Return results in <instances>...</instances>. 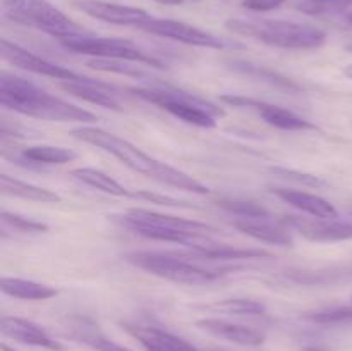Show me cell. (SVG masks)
<instances>
[{
  "label": "cell",
  "mask_w": 352,
  "mask_h": 351,
  "mask_svg": "<svg viewBox=\"0 0 352 351\" xmlns=\"http://www.w3.org/2000/svg\"><path fill=\"white\" fill-rule=\"evenodd\" d=\"M134 96L148 103L167 110L177 119L196 127L212 129L217 126V119L226 116V110L198 95L174 88L168 85H150L133 86L127 88Z\"/></svg>",
  "instance_id": "5b68a950"
},
{
  "label": "cell",
  "mask_w": 352,
  "mask_h": 351,
  "mask_svg": "<svg viewBox=\"0 0 352 351\" xmlns=\"http://www.w3.org/2000/svg\"><path fill=\"white\" fill-rule=\"evenodd\" d=\"M0 105L12 112L55 123H95L98 117L82 107L69 103L38 88L30 79L10 72L0 74Z\"/></svg>",
  "instance_id": "7a4b0ae2"
},
{
  "label": "cell",
  "mask_w": 352,
  "mask_h": 351,
  "mask_svg": "<svg viewBox=\"0 0 352 351\" xmlns=\"http://www.w3.org/2000/svg\"><path fill=\"white\" fill-rule=\"evenodd\" d=\"M71 176L76 179V181L82 182V184L89 186L93 189H98V191L105 193V195L110 196H129L133 198V191L127 189L126 186L120 184L117 179H113L112 176L107 174L102 169L95 167H78L72 169Z\"/></svg>",
  "instance_id": "7402d4cb"
},
{
  "label": "cell",
  "mask_w": 352,
  "mask_h": 351,
  "mask_svg": "<svg viewBox=\"0 0 352 351\" xmlns=\"http://www.w3.org/2000/svg\"><path fill=\"white\" fill-rule=\"evenodd\" d=\"M0 219H2L3 227H10V229L23 234H45L50 231V227L47 224L40 222V220L28 219V217L19 215V213L7 212V210L0 213Z\"/></svg>",
  "instance_id": "83f0119b"
},
{
  "label": "cell",
  "mask_w": 352,
  "mask_h": 351,
  "mask_svg": "<svg viewBox=\"0 0 352 351\" xmlns=\"http://www.w3.org/2000/svg\"><path fill=\"white\" fill-rule=\"evenodd\" d=\"M124 260L151 275L188 286H206L226 274L223 270L206 268L186 258L179 251H129Z\"/></svg>",
  "instance_id": "8992f818"
},
{
  "label": "cell",
  "mask_w": 352,
  "mask_h": 351,
  "mask_svg": "<svg viewBox=\"0 0 352 351\" xmlns=\"http://www.w3.org/2000/svg\"><path fill=\"white\" fill-rule=\"evenodd\" d=\"M153 2L165 3V6H182L186 2H195V0H153Z\"/></svg>",
  "instance_id": "e575fe53"
},
{
  "label": "cell",
  "mask_w": 352,
  "mask_h": 351,
  "mask_svg": "<svg viewBox=\"0 0 352 351\" xmlns=\"http://www.w3.org/2000/svg\"><path fill=\"white\" fill-rule=\"evenodd\" d=\"M0 289L3 295L19 299H30V301H45V299L55 298L58 295V289L52 288V286L21 277H2Z\"/></svg>",
  "instance_id": "ffe728a7"
},
{
  "label": "cell",
  "mask_w": 352,
  "mask_h": 351,
  "mask_svg": "<svg viewBox=\"0 0 352 351\" xmlns=\"http://www.w3.org/2000/svg\"><path fill=\"white\" fill-rule=\"evenodd\" d=\"M0 191L6 196H14V198H24L31 200V202L40 203H58L62 202L60 195L55 191L41 186L31 184V182L21 181V179L12 178L9 174L0 176Z\"/></svg>",
  "instance_id": "44dd1931"
},
{
  "label": "cell",
  "mask_w": 352,
  "mask_h": 351,
  "mask_svg": "<svg viewBox=\"0 0 352 351\" xmlns=\"http://www.w3.org/2000/svg\"><path fill=\"white\" fill-rule=\"evenodd\" d=\"M217 205H219L220 209L227 210L229 213L243 217V219L270 220L272 217V213L268 212V209H265V206L260 205V203L251 202V200H220Z\"/></svg>",
  "instance_id": "d4e9b609"
},
{
  "label": "cell",
  "mask_w": 352,
  "mask_h": 351,
  "mask_svg": "<svg viewBox=\"0 0 352 351\" xmlns=\"http://www.w3.org/2000/svg\"><path fill=\"white\" fill-rule=\"evenodd\" d=\"M71 134L76 140L82 141V143H88L91 147L107 151L112 157H116L117 160L122 162L131 171L140 172V174L146 176V178L153 179V181L160 182V184L182 189V191L195 193V195H208L210 193V188L203 184V182L196 181L195 178L179 171V169L172 167V165H167L164 162L157 160V158L150 157V155L144 153L143 150H140L131 141L124 140V138L117 136V134L109 133V131L102 129V127L79 126L72 129Z\"/></svg>",
  "instance_id": "6da1fadb"
},
{
  "label": "cell",
  "mask_w": 352,
  "mask_h": 351,
  "mask_svg": "<svg viewBox=\"0 0 352 351\" xmlns=\"http://www.w3.org/2000/svg\"><path fill=\"white\" fill-rule=\"evenodd\" d=\"M0 332L6 337L17 341L28 346L41 348L48 351H64V344L55 341L43 327L31 320L21 319V317H2L0 320Z\"/></svg>",
  "instance_id": "5bb4252c"
},
{
  "label": "cell",
  "mask_w": 352,
  "mask_h": 351,
  "mask_svg": "<svg viewBox=\"0 0 352 351\" xmlns=\"http://www.w3.org/2000/svg\"><path fill=\"white\" fill-rule=\"evenodd\" d=\"M57 86L64 89L69 95L76 96L79 100H85L88 103H95L98 107H105V109L116 110L120 112L124 107L119 102V93L113 86L107 85V83L98 81L93 78H82L79 81H57Z\"/></svg>",
  "instance_id": "9a60e30c"
},
{
  "label": "cell",
  "mask_w": 352,
  "mask_h": 351,
  "mask_svg": "<svg viewBox=\"0 0 352 351\" xmlns=\"http://www.w3.org/2000/svg\"><path fill=\"white\" fill-rule=\"evenodd\" d=\"M58 41H60V45L65 50L81 55H91L93 58H116V61L146 64L157 69L165 67L158 58H155L153 55H148L134 41L124 40V38H105L82 33L65 36Z\"/></svg>",
  "instance_id": "ba28073f"
},
{
  "label": "cell",
  "mask_w": 352,
  "mask_h": 351,
  "mask_svg": "<svg viewBox=\"0 0 352 351\" xmlns=\"http://www.w3.org/2000/svg\"><path fill=\"white\" fill-rule=\"evenodd\" d=\"M344 74H346L347 78L352 79V64H349L346 69H344Z\"/></svg>",
  "instance_id": "d590c367"
},
{
  "label": "cell",
  "mask_w": 352,
  "mask_h": 351,
  "mask_svg": "<svg viewBox=\"0 0 352 351\" xmlns=\"http://www.w3.org/2000/svg\"><path fill=\"white\" fill-rule=\"evenodd\" d=\"M210 351H229V350H223V348H212Z\"/></svg>",
  "instance_id": "74e56055"
},
{
  "label": "cell",
  "mask_w": 352,
  "mask_h": 351,
  "mask_svg": "<svg viewBox=\"0 0 352 351\" xmlns=\"http://www.w3.org/2000/svg\"><path fill=\"white\" fill-rule=\"evenodd\" d=\"M117 222L134 234L153 241L182 244L186 248L212 246L217 244L210 234L217 233L215 227L199 220H189L184 217L167 215L148 209H129L116 215Z\"/></svg>",
  "instance_id": "3957f363"
},
{
  "label": "cell",
  "mask_w": 352,
  "mask_h": 351,
  "mask_svg": "<svg viewBox=\"0 0 352 351\" xmlns=\"http://www.w3.org/2000/svg\"><path fill=\"white\" fill-rule=\"evenodd\" d=\"M278 222L287 229H294L305 240L313 243H336L352 240V222L337 219L309 220L298 215H285Z\"/></svg>",
  "instance_id": "7c38bea8"
},
{
  "label": "cell",
  "mask_w": 352,
  "mask_h": 351,
  "mask_svg": "<svg viewBox=\"0 0 352 351\" xmlns=\"http://www.w3.org/2000/svg\"><path fill=\"white\" fill-rule=\"evenodd\" d=\"M234 227L239 233L268 244H277V246H292L294 244V237L289 233L287 227L274 226L267 219H241L234 222Z\"/></svg>",
  "instance_id": "d6986e66"
},
{
  "label": "cell",
  "mask_w": 352,
  "mask_h": 351,
  "mask_svg": "<svg viewBox=\"0 0 352 351\" xmlns=\"http://www.w3.org/2000/svg\"><path fill=\"white\" fill-rule=\"evenodd\" d=\"M124 329H126L131 336L136 337L146 351H199L198 348H195L186 339L168 332V330L160 329V327L126 323Z\"/></svg>",
  "instance_id": "2e32d148"
},
{
  "label": "cell",
  "mask_w": 352,
  "mask_h": 351,
  "mask_svg": "<svg viewBox=\"0 0 352 351\" xmlns=\"http://www.w3.org/2000/svg\"><path fill=\"white\" fill-rule=\"evenodd\" d=\"M0 54L2 58L14 67H19L23 71L33 72V74L45 76V78L57 79V81H79L85 76L78 74V72L71 71V69L64 67V65L54 64V62L47 61V58L34 55L33 52L26 50L21 45L14 43V41L2 38L0 40Z\"/></svg>",
  "instance_id": "30bf717a"
},
{
  "label": "cell",
  "mask_w": 352,
  "mask_h": 351,
  "mask_svg": "<svg viewBox=\"0 0 352 351\" xmlns=\"http://www.w3.org/2000/svg\"><path fill=\"white\" fill-rule=\"evenodd\" d=\"M272 171L275 172V174H278L280 178L284 179H291V181H298V182H302V184L306 186H323L325 182L322 181L320 178H316V176H311V174H305V172H299V171H292V169H284V167H274Z\"/></svg>",
  "instance_id": "d6a6232c"
},
{
  "label": "cell",
  "mask_w": 352,
  "mask_h": 351,
  "mask_svg": "<svg viewBox=\"0 0 352 351\" xmlns=\"http://www.w3.org/2000/svg\"><path fill=\"white\" fill-rule=\"evenodd\" d=\"M270 191L277 198L284 200L285 203L294 206V209L309 213V215L316 217V219H337L339 217V212H337V209L329 200L322 198L318 195H313V193L291 188H272Z\"/></svg>",
  "instance_id": "ac0fdd59"
},
{
  "label": "cell",
  "mask_w": 352,
  "mask_h": 351,
  "mask_svg": "<svg viewBox=\"0 0 352 351\" xmlns=\"http://www.w3.org/2000/svg\"><path fill=\"white\" fill-rule=\"evenodd\" d=\"M74 7H78L82 14L93 19L117 24V26H134L138 30L153 17L140 7L120 6V3L103 2V0H78L74 2Z\"/></svg>",
  "instance_id": "4fadbf2b"
},
{
  "label": "cell",
  "mask_w": 352,
  "mask_h": 351,
  "mask_svg": "<svg viewBox=\"0 0 352 351\" xmlns=\"http://www.w3.org/2000/svg\"><path fill=\"white\" fill-rule=\"evenodd\" d=\"M136 62L127 61H116V58H91L88 61V65L91 69L103 72H113V74L131 76V78H144V71L140 65H133Z\"/></svg>",
  "instance_id": "4316f807"
},
{
  "label": "cell",
  "mask_w": 352,
  "mask_h": 351,
  "mask_svg": "<svg viewBox=\"0 0 352 351\" xmlns=\"http://www.w3.org/2000/svg\"><path fill=\"white\" fill-rule=\"evenodd\" d=\"M82 343H86L96 351H131L129 348L122 346V344L116 343V341L109 339L102 334H88V336L82 337Z\"/></svg>",
  "instance_id": "4dcf8cb0"
},
{
  "label": "cell",
  "mask_w": 352,
  "mask_h": 351,
  "mask_svg": "<svg viewBox=\"0 0 352 351\" xmlns=\"http://www.w3.org/2000/svg\"><path fill=\"white\" fill-rule=\"evenodd\" d=\"M2 10L3 16L12 23L33 28L57 40L72 34L88 33L50 0H2Z\"/></svg>",
  "instance_id": "52a82bcc"
},
{
  "label": "cell",
  "mask_w": 352,
  "mask_h": 351,
  "mask_svg": "<svg viewBox=\"0 0 352 351\" xmlns=\"http://www.w3.org/2000/svg\"><path fill=\"white\" fill-rule=\"evenodd\" d=\"M141 31L155 34V36L167 38V40L179 41V43L191 45V47H201V48H215V50H222V48H241V43L236 41H227L226 38H220L217 34L208 33V31L201 30V28L191 26L188 23L174 19H160V17H151L150 21L140 28Z\"/></svg>",
  "instance_id": "9c48e42d"
},
{
  "label": "cell",
  "mask_w": 352,
  "mask_h": 351,
  "mask_svg": "<svg viewBox=\"0 0 352 351\" xmlns=\"http://www.w3.org/2000/svg\"><path fill=\"white\" fill-rule=\"evenodd\" d=\"M352 7V0H299L296 9L308 16H325V14L346 12Z\"/></svg>",
  "instance_id": "484cf974"
},
{
  "label": "cell",
  "mask_w": 352,
  "mask_h": 351,
  "mask_svg": "<svg viewBox=\"0 0 352 351\" xmlns=\"http://www.w3.org/2000/svg\"><path fill=\"white\" fill-rule=\"evenodd\" d=\"M213 308L222 310V312L234 313V315H263L265 305L254 299H244V298H232L223 299V301L215 303Z\"/></svg>",
  "instance_id": "f546056e"
},
{
  "label": "cell",
  "mask_w": 352,
  "mask_h": 351,
  "mask_svg": "<svg viewBox=\"0 0 352 351\" xmlns=\"http://www.w3.org/2000/svg\"><path fill=\"white\" fill-rule=\"evenodd\" d=\"M302 319L315 323H352V306H336V308L306 312L302 313Z\"/></svg>",
  "instance_id": "f1b7e54d"
},
{
  "label": "cell",
  "mask_w": 352,
  "mask_h": 351,
  "mask_svg": "<svg viewBox=\"0 0 352 351\" xmlns=\"http://www.w3.org/2000/svg\"><path fill=\"white\" fill-rule=\"evenodd\" d=\"M285 3V0H243L241 6L251 12H270Z\"/></svg>",
  "instance_id": "836d02e7"
},
{
  "label": "cell",
  "mask_w": 352,
  "mask_h": 351,
  "mask_svg": "<svg viewBox=\"0 0 352 351\" xmlns=\"http://www.w3.org/2000/svg\"><path fill=\"white\" fill-rule=\"evenodd\" d=\"M133 198L134 200H144V202H151L155 205H164V206H191L188 203L181 202V200H175L172 196L167 195H160V193H153V191H133Z\"/></svg>",
  "instance_id": "1f68e13d"
},
{
  "label": "cell",
  "mask_w": 352,
  "mask_h": 351,
  "mask_svg": "<svg viewBox=\"0 0 352 351\" xmlns=\"http://www.w3.org/2000/svg\"><path fill=\"white\" fill-rule=\"evenodd\" d=\"M346 17H347V21H349V23L352 24V12H349V14H347V16H346Z\"/></svg>",
  "instance_id": "f35d334b"
},
{
  "label": "cell",
  "mask_w": 352,
  "mask_h": 351,
  "mask_svg": "<svg viewBox=\"0 0 352 351\" xmlns=\"http://www.w3.org/2000/svg\"><path fill=\"white\" fill-rule=\"evenodd\" d=\"M223 103H229L234 107H246V109H253L258 112V116L270 126L277 127L282 131H309L316 129V126L305 117L298 116L292 110L284 109L280 105H274V103L263 102V100L248 98V96L241 95H222L220 96Z\"/></svg>",
  "instance_id": "8fae6325"
},
{
  "label": "cell",
  "mask_w": 352,
  "mask_h": 351,
  "mask_svg": "<svg viewBox=\"0 0 352 351\" xmlns=\"http://www.w3.org/2000/svg\"><path fill=\"white\" fill-rule=\"evenodd\" d=\"M230 67H232L234 71L243 72V74L246 76H253V78L263 79V81L270 83L272 86H277V88L289 89V92H298L299 89L298 83L291 81L289 78L272 71V69L265 67V65H256V64H251V62H232Z\"/></svg>",
  "instance_id": "cb8c5ba5"
},
{
  "label": "cell",
  "mask_w": 352,
  "mask_h": 351,
  "mask_svg": "<svg viewBox=\"0 0 352 351\" xmlns=\"http://www.w3.org/2000/svg\"><path fill=\"white\" fill-rule=\"evenodd\" d=\"M226 28L234 34L253 38L268 47L284 50H313L325 45L327 33L308 23H294L284 19H232L226 21Z\"/></svg>",
  "instance_id": "277c9868"
},
{
  "label": "cell",
  "mask_w": 352,
  "mask_h": 351,
  "mask_svg": "<svg viewBox=\"0 0 352 351\" xmlns=\"http://www.w3.org/2000/svg\"><path fill=\"white\" fill-rule=\"evenodd\" d=\"M21 157L24 160L31 162V164H67L72 162L78 153L69 148L62 147H52V145H36V147H28L24 148Z\"/></svg>",
  "instance_id": "603a6c76"
},
{
  "label": "cell",
  "mask_w": 352,
  "mask_h": 351,
  "mask_svg": "<svg viewBox=\"0 0 352 351\" xmlns=\"http://www.w3.org/2000/svg\"><path fill=\"white\" fill-rule=\"evenodd\" d=\"M196 326L212 336L230 341V343L243 344V346H260L265 343V334L261 330L241 326V323H232L220 319H201L196 322Z\"/></svg>",
  "instance_id": "e0dca14e"
},
{
  "label": "cell",
  "mask_w": 352,
  "mask_h": 351,
  "mask_svg": "<svg viewBox=\"0 0 352 351\" xmlns=\"http://www.w3.org/2000/svg\"><path fill=\"white\" fill-rule=\"evenodd\" d=\"M2 351H14V350H10L6 343H2Z\"/></svg>",
  "instance_id": "8d00e7d4"
}]
</instances>
